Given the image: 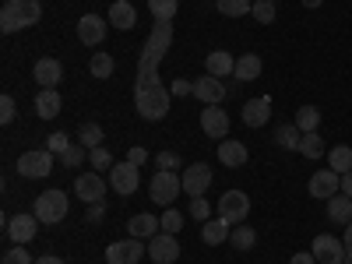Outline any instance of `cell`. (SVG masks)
I'll return each instance as SVG.
<instances>
[{"instance_id": "6da1fadb", "label": "cell", "mask_w": 352, "mask_h": 264, "mask_svg": "<svg viewBox=\"0 0 352 264\" xmlns=\"http://www.w3.org/2000/svg\"><path fill=\"white\" fill-rule=\"evenodd\" d=\"M173 43V21H155L148 43L141 50V60H138V81H134V106L141 120H162L169 113V88L162 85L159 74V60L166 56Z\"/></svg>"}, {"instance_id": "7a4b0ae2", "label": "cell", "mask_w": 352, "mask_h": 264, "mask_svg": "<svg viewBox=\"0 0 352 264\" xmlns=\"http://www.w3.org/2000/svg\"><path fill=\"white\" fill-rule=\"evenodd\" d=\"M43 18V4L39 0H8L4 11H0V28L11 36L18 28H32Z\"/></svg>"}, {"instance_id": "3957f363", "label": "cell", "mask_w": 352, "mask_h": 264, "mask_svg": "<svg viewBox=\"0 0 352 264\" xmlns=\"http://www.w3.org/2000/svg\"><path fill=\"white\" fill-rule=\"evenodd\" d=\"M67 208H71V201H67L64 190H43L32 204V215L46 226H56V222L67 219Z\"/></svg>"}, {"instance_id": "277c9868", "label": "cell", "mask_w": 352, "mask_h": 264, "mask_svg": "<svg viewBox=\"0 0 352 264\" xmlns=\"http://www.w3.org/2000/svg\"><path fill=\"white\" fill-rule=\"evenodd\" d=\"M250 215V197L243 190H226L219 197V219H226L229 226H240Z\"/></svg>"}, {"instance_id": "5b68a950", "label": "cell", "mask_w": 352, "mask_h": 264, "mask_svg": "<svg viewBox=\"0 0 352 264\" xmlns=\"http://www.w3.org/2000/svg\"><path fill=\"white\" fill-rule=\"evenodd\" d=\"M144 254H148V247L138 236H127V240H116L106 247V264H138Z\"/></svg>"}, {"instance_id": "8992f818", "label": "cell", "mask_w": 352, "mask_h": 264, "mask_svg": "<svg viewBox=\"0 0 352 264\" xmlns=\"http://www.w3.org/2000/svg\"><path fill=\"white\" fill-rule=\"evenodd\" d=\"M53 152H46V148H39V152H25L21 159H18V173L25 176V180H43V176H50V169H53Z\"/></svg>"}, {"instance_id": "52a82bcc", "label": "cell", "mask_w": 352, "mask_h": 264, "mask_svg": "<svg viewBox=\"0 0 352 264\" xmlns=\"http://www.w3.org/2000/svg\"><path fill=\"white\" fill-rule=\"evenodd\" d=\"M310 250H314L317 264H345V257H349L345 243H342L338 236H331V232H320Z\"/></svg>"}, {"instance_id": "ba28073f", "label": "cell", "mask_w": 352, "mask_h": 264, "mask_svg": "<svg viewBox=\"0 0 352 264\" xmlns=\"http://www.w3.org/2000/svg\"><path fill=\"white\" fill-rule=\"evenodd\" d=\"M180 190H184V176H176L169 169H159L155 173V180H152V201L155 204H173Z\"/></svg>"}, {"instance_id": "9c48e42d", "label": "cell", "mask_w": 352, "mask_h": 264, "mask_svg": "<svg viewBox=\"0 0 352 264\" xmlns=\"http://www.w3.org/2000/svg\"><path fill=\"white\" fill-rule=\"evenodd\" d=\"M148 257L155 261V264H173L176 257H180V243H176V236L173 232H155V236L148 240Z\"/></svg>"}, {"instance_id": "30bf717a", "label": "cell", "mask_w": 352, "mask_h": 264, "mask_svg": "<svg viewBox=\"0 0 352 264\" xmlns=\"http://www.w3.org/2000/svg\"><path fill=\"white\" fill-rule=\"evenodd\" d=\"M338 190H342V176H338L335 169H317V173L310 176V197L331 201Z\"/></svg>"}, {"instance_id": "8fae6325", "label": "cell", "mask_w": 352, "mask_h": 264, "mask_svg": "<svg viewBox=\"0 0 352 264\" xmlns=\"http://www.w3.org/2000/svg\"><path fill=\"white\" fill-rule=\"evenodd\" d=\"M212 187V166L208 162H190L184 173V190L190 197H204V190Z\"/></svg>"}, {"instance_id": "7c38bea8", "label": "cell", "mask_w": 352, "mask_h": 264, "mask_svg": "<svg viewBox=\"0 0 352 264\" xmlns=\"http://www.w3.org/2000/svg\"><path fill=\"white\" fill-rule=\"evenodd\" d=\"M201 131L208 134V138H215V141H226V134H229V113L222 106H204Z\"/></svg>"}, {"instance_id": "4fadbf2b", "label": "cell", "mask_w": 352, "mask_h": 264, "mask_svg": "<svg viewBox=\"0 0 352 264\" xmlns=\"http://www.w3.org/2000/svg\"><path fill=\"white\" fill-rule=\"evenodd\" d=\"M190 96H194V99H201L204 106H219V102L226 99V85H222V78L204 74V78H197V81H194Z\"/></svg>"}, {"instance_id": "5bb4252c", "label": "cell", "mask_w": 352, "mask_h": 264, "mask_svg": "<svg viewBox=\"0 0 352 264\" xmlns=\"http://www.w3.org/2000/svg\"><path fill=\"white\" fill-rule=\"evenodd\" d=\"M109 187L116 190V194H134L138 190V166L134 162H116L113 169H109Z\"/></svg>"}, {"instance_id": "9a60e30c", "label": "cell", "mask_w": 352, "mask_h": 264, "mask_svg": "<svg viewBox=\"0 0 352 264\" xmlns=\"http://www.w3.org/2000/svg\"><path fill=\"white\" fill-rule=\"evenodd\" d=\"M74 194H78V201L96 204V201L106 197V180H102L99 173H81V176H78V184H74Z\"/></svg>"}, {"instance_id": "2e32d148", "label": "cell", "mask_w": 352, "mask_h": 264, "mask_svg": "<svg viewBox=\"0 0 352 264\" xmlns=\"http://www.w3.org/2000/svg\"><path fill=\"white\" fill-rule=\"evenodd\" d=\"M36 229H39V219H36V215H25V212H21V215H11V219H8V236H11V243H21V247H25L28 240L36 236Z\"/></svg>"}, {"instance_id": "e0dca14e", "label": "cell", "mask_w": 352, "mask_h": 264, "mask_svg": "<svg viewBox=\"0 0 352 264\" xmlns=\"http://www.w3.org/2000/svg\"><path fill=\"white\" fill-rule=\"evenodd\" d=\"M106 21H109V18L85 14V18L78 21V39H81L85 46H99V43L106 39Z\"/></svg>"}, {"instance_id": "ac0fdd59", "label": "cell", "mask_w": 352, "mask_h": 264, "mask_svg": "<svg viewBox=\"0 0 352 264\" xmlns=\"http://www.w3.org/2000/svg\"><path fill=\"white\" fill-rule=\"evenodd\" d=\"M32 78L43 85V88H56L64 81V67H60V60L56 56H43V60H36V67H32Z\"/></svg>"}, {"instance_id": "d6986e66", "label": "cell", "mask_w": 352, "mask_h": 264, "mask_svg": "<svg viewBox=\"0 0 352 264\" xmlns=\"http://www.w3.org/2000/svg\"><path fill=\"white\" fill-rule=\"evenodd\" d=\"M272 116V99L268 96H257V99H247L243 102V124L247 127H264Z\"/></svg>"}, {"instance_id": "ffe728a7", "label": "cell", "mask_w": 352, "mask_h": 264, "mask_svg": "<svg viewBox=\"0 0 352 264\" xmlns=\"http://www.w3.org/2000/svg\"><path fill=\"white\" fill-rule=\"evenodd\" d=\"M219 162L229 166V169L243 166V162H247V144H243V141H232V138L219 141Z\"/></svg>"}, {"instance_id": "44dd1931", "label": "cell", "mask_w": 352, "mask_h": 264, "mask_svg": "<svg viewBox=\"0 0 352 264\" xmlns=\"http://www.w3.org/2000/svg\"><path fill=\"white\" fill-rule=\"evenodd\" d=\"M109 25L120 28V32H127V28L138 25V11H134L131 0H116V4L109 8Z\"/></svg>"}, {"instance_id": "7402d4cb", "label": "cell", "mask_w": 352, "mask_h": 264, "mask_svg": "<svg viewBox=\"0 0 352 264\" xmlns=\"http://www.w3.org/2000/svg\"><path fill=\"white\" fill-rule=\"evenodd\" d=\"M204 67H208L212 78H232V71H236V56L226 53V50H215V53H208Z\"/></svg>"}, {"instance_id": "603a6c76", "label": "cell", "mask_w": 352, "mask_h": 264, "mask_svg": "<svg viewBox=\"0 0 352 264\" xmlns=\"http://www.w3.org/2000/svg\"><path fill=\"white\" fill-rule=\"evenodd\" d=\"M229 232H232V226L226 219H208L201 229V240L208 247H219V243H229Z\"/></svg>"}, {"instance_id": "cb8c5ba5", "label": "cell", "mask_w": 352, "mask_h": 264, "mask_svg": "<svg viewBox=\"0 0 352 264\" xmlns=\"http://www.w3.org/2000/svg\"><path fill=\"white\" fill-rule=\"evenodd\" d=\"M60 92L56 88H43L39 99H36V113L43 116V120H53V116H60Z\"/></svg>"}, {"instance_id": "d4e9b609", "label": "cell", "mask_w": 352, "mask_h": 264, "mask_svg": "<svg viewBox=\"0 0 352 264\" xmlns=\"http://www.w3.org/2000/svg\"><path fill=\"white\" fill-rule=\"evenodd\" d=\"M261 56L257 53H243V56H236V71H232V78L236 81H257L261 78Z\"/></svg>"}, {"instance_id": "484cf974", "label": "cell", "mask_w": 352, "mask_h": 264, "mask_svg": "<svg viewBox=\"0 0 352 264\" xmlns=\"http://www.w3.org/2000/svg\"><path fill=\"white\" fill-rule=\"evenodd\" d=\"M328 219L338 222V226H349L352 222V197L349 194H335L328 201Z\"/></svg>"}, {"instance_id": "4316f807", "label": "cell", "mask_w": 352, "mask_h": 264, "mask_svg": "<svg viewBox=\"0 0 352 264\" xmlns=\"http://www.w3.org/2000/svg\"><path fill=\"white\" fill-rule=\"evenodd\" d=\"M127 229H131V236H138V240H152L162 226H159L155 215H134V219L127 222Z\"/></svg>"}, {"instance_id": "83f0119b", "label": "cell", "mask_w": 352, "mask_h": 264, "mask_svg": "<svg viewBox=\"0 0 352 264\" xmlns=\"http://www.w3.org/2000/svg\"><path fill=\"white\" fill-rule=\"evenodd\" d=\"M300 138H303V131L296 124H285L275 131V144L278 148H289V152H300Z\"/></svg>"}, {"instance_id": "f1b7e54d", "label": "cell", "mask_w": 352, "mask_h": 264, "mask_svg": "<svg viewBox=\"0 0 352 264\" xmlns=\"http://www.w3.org/2000/svg\"><path fill=\"white\" fill-rule=\"evenodd\" d=\"M229 243L236 247V250H250V247L257 243V232H254L247 222H240V226H232V232H229Z\"/></svg>"}, {"instance_id": "f546056e", "label": "cell", "mask_w": 352, "mask_h": 264, "mask_svg": "<svg viewBox=\"0 0 352 264\" xmlns=\"http://www.w3.org/2000/svg\"><path fill=\"white\" fill-rule=\"evenodd\" d=\"M296 127H300L303 134H314V131L320 127V109H317V106H300V109H296Z\"/></svg>"}, {"instance_id": "4dcf8cb0", "label": "cell", "mask_w": 352, "mask_h": 264, "mask_svg": "<svg viewBox=\"0 0 352 264\" xmlns=\"http://www.w3.org/2000/svg\"><path fill=\"white\" fill-rule=\"evenodd\" d=\"M331 166L328 169H335L338 176H345V173H352V148H349V144H338V148H331Z\"/></svg>"}, {"instance_id": "1f68e13d", "label": "cell", "mask_w": 352, "mask_h": 264, "mask_svg": "<svg viewBox=\"0 0 352 264\" xmlns=\"http://www.w3.org/2000/svg\"><path fill=\"white\" fill-rule=\"evenodd\" d=\"M300 155L320 159V155H324V138H320L317 131H314V134H303V138H300Z\"/></svg>"}, {"instance_id": "d6a6232c", "label": "cell", "mask_w": 352, "mask_h": 264, "mask_svg": "<svg viewBox=\"0 0 352 264\" xmlns=\"http://www.w3.org/2000/svg\"><path fill=\"white\" fill-rule=\"evenodd\" d=\"M148 8L155 14V21H173L180 11V0H148Z\"/></svg>"}, {"instance_id": "836d02e7", "label": "cell", "mask_w": 352, "mask_h": 264, "mask_svg": "<svg viewBox=\"0 0 352 264\" xmlns=\"http://www.w3.org/2000/svg\"><path fill=\"white\" fill-rule=\"evenodd\" d=\"M250 8H254V0H219V14L226 18H243L250 14Z\"/></svg>"}, {"instance_id": "e575fe53", "label": "cell", "mask_w": 352, "mask_h": 264, "mask_svg": "<svg viewBox=\"0 0 352 264\" xmlns=\"http://www.w3.org/2000/svg\"><path fill=\"white\" fill-rule=\"evenodd\" d=\"M78 144H85L88 152L99 148V144H102V127H99V124H85V127L78 131Z\"/></svg>"}, {"instance_id": "d590c367", "label": "cell", "mask_w": 352, "mask_h": 264, "mask_svg": "<svg viewBox=\"0 0 352 264\" xmlns=\"http://www.w3.org/2000/svg\"><path fill=\"white\" fill-rule=\"evenodd\" d=\"M81 162H88V148H85V144H71V148L60 155V166H67V169H78Z\"/></svg>"}, {"instance_id": "8d00e7d4", "label": "cell", "mask_w": 352, "mask_h": 264, "mask_svg": "<svg viewBox=\"0 0 352 264\" xmlns=\"http://www.w3.org/2000/svg\"><path fill=\"white\" fill-rule=\"evenodd\" d=\"M250 14H254L261 25H272V21H275V4H272V0H254Z\"/></svg>"}, {"instance_id": "74e56055", "label": "cell", "mask_w": 352, "mask_h": 264, "mask_svg": "<svg viewBox=\"0 0 352 264\" xmlns=\"http://www.w3.org/2000/svg\"><path fill=\"white\" fill-rule=\"evenodd\" d=\"M88 67H92V78H109L113 74V56L109 53H96Z\"/></svg>"}, {"instance_id": "f35d334b", "label": "cell", "mask_w": 352, "mask_h": 264, "mask_svg": "<svg viewBox=\"0 0 352 264\" xmlns=\"http://www.w3.org/2000/svg\"><path fill=\"white\" fill-rule=\"evenodd\" d=\"M159 226H162V232H173V236H176V232L184 229V215L176 212V208H169V212L159 219Z\"/></svg>"}, {"instance_id": "ab89813d", "label": "cell", "mask_w": 352, "mask_h": 264, "mask_svg": "<svg viewBox=\"0 0 352 264\" xmlns=\"http://www.w3.org/2000/svg\"><path fill=\"white\" fill-rule=\"evenodd\" d=\"M71 144H74V141H71L67 134H50V141H46V152H53L56 159H60V155L71 148Z\"/></svg>"}, {"instance_id": "60d3db41", "label": "cell", "mask_w": 352, "mask_h": 264, "mask_svg": "<svg viewBox=\"0 0 352 264\" xmlns=\"http://www.w3.org/2000/svg\"><path fill=\"white\" fill-rule=\"evenodd\" d=\"M0 264H36V261L28 257V250H25L21 243H14V247L4 254V261H0Z\"/></svg>"}, {"instance_id": "b9f144b4", "label": "cell", "mask_w": 352, "mask_h": 264, "mask_svg": "<svg viewBox=\"0 0 352 264\" xmlns=\"http://www.w3.org/2000/svg\"><path fill=\"white\" fill-rule=\"evenodd\" d=\"M88 162H92L99 173H102V169H113V166H109V162H113V155L102 148V144H99V148H92V152H88Z\"/></svg>"}, {"instance_id": "7bdbcfd3", "label": "cell", "mask_w": 352, "mask_h": 264, "mask_svg": "<svg viewBox=\"0 0 352 264\" xmlns=\"http://www.w3.org/2000/svg\"><path fill=\"white\" fill-rule=\"evenodd\" d=\"M14 116H18V106H14L11 96H4V99H0V124H11Z\"/></svg>"}, {"instance_id": "ee69618b", "label": "cell", "mask_w": 352, "mask_h": 264, "mask_svg": "<svg viewBox=\"0 0 352 264\" xmlns=\"http://www.w3.org/2000/svg\"><path fill=\"white\" fill-rule=\"evenodd\" d=\"M190 215H194V219H204V222H208V215H212L208 201H204V197H190Z\"/></svg>"}, {"instance_id": "f6af8a7d", "label": "cell", "mask_w": 352, "mask_h": 264, "mask_svg": "<svg viewBox=\"0 0 352 264\" xmlns=\"http://www.w3.org/2000/svg\"><path fill=\"white\" fill-rule=\"evenodd\" d=\"M155 162H159V169H169V173H173L176 166H180V155H176V152H162Z\"/></svg>"}, {"instance_id": "bcb514c9", "label": "cell", "mask_w": 352, "mask_h": 264, "mask_svg": "<svg viewBox=\"0 0 352 264\" xmlns=\"http://www.w3.org/2000/svg\"><path fill=\"white\" fill-rule=\"evenodd\" d=\"M144 159H148V152H144V148H141V144H134V148L127 152V162H134V166H141Z\"/></svg>"}, {"instance_id": "7dc6e473", "label": "cell", "mask_w": 352, "mask_h": 264, "mask_svg": "<svg viewBox=\"0 0 352 264\" xmlns=\"http://www.w3.org/2000/svg\"><path fill=\"white\" fill-rule=\"evenodd\" d=\"M102 215H106V204H102V201H96L92 208H88V222H99Z\"/></svg>"}, {"instance_id": "c3c4849f", "label": "cell", "mask_w": 352, "mask_h": 264, "mask_svg": "<svg viewBox=\"0 0 352 264\" xmlns=\"http://www.w3.org/2000/svg\"><path fill=\"white\" fill-rule=\"evenodd\" d=\"M292 264H317V257H314V250H310V254L300 250V254H292Z\"/></svg>"}, {"instance_id": "681fc988", "label": "cell", "mask_w": 352, "mask_h": 264, "mask_svg": "<svg viewBox=\"0 0 352 264\" xmlns=\"http://www.w3.org/2000/svg\"><path fill=\"white\" fill-rule=\"evenodd\" d=\"M190 88H194L190 81H176V85H173V92H176V96H184V92H190Z\"/></svg>"}, {"instance_id": "f907efd6", "label": "cell", "mask_w": 352, "mask_h": 264, "mask_svg": "<svg viewBox=\"0 0 352 264\" xmlns=\"http://www.w3.org/2000/svg\"><path fill=\"white\" fill-rule=\"evenodd\" d=\"M342 194H349V197H352V173H345V176H342Z\"/></svg>"}, {"instance_id": "816d5d0a", "label": "cell", "mask_w": 352, "mask_h": 264, "mask_svg": "<svg viewBox=\"0 0 352 264\" xmlns=\"http://www.w3.org/2000/svg\"><path fill=\"white\" fill-rule=\"evenodd\" d=\"M342 243H345V250H349V254H352V222H349V226H345V236H342Z\"/></svg>"}, {"instance_id": "f5cc1de1", "label": "cell", "mask_w": 352, "mask_h": 264, "mask_svg": "<svg viewBox=\"0 0 352 264\" xmlns=\"http://www.w3.org/2000/svg\"><path fill=\"white\" fill-rule=\"evenodd\" d=\"M36 264H64V261H60V257H53V254H46V257H39Z\"/></svg>"}, {"instance_id": "db71d44e", "label": "cell", "mask_w": 352, "mask_h": 264, "mask_svg": "<svg viewBox=\"0 0 352 264\" xmlns=\"http://www.w3.org/2000/svg\"><path fill=\"white\" fill-rule=\"evenodd\" d=\"M324 0H303V8H320Z\"/></svg>"}, {"instance_id": "11a10c76", "label": "cell", "mask_w": 352, "mask_h": 264, "mask_svg": "<svg viewBox=\"0 0 352 264\" xmlns=\"http://www.w3.org/2000/svg\"><path fill=\"white\" fill-rule=\"evenodd\" d=\"M345 264H352V254H349V257H345Z\"/></svg>"}, {"instance_id": "9f6ffc18", "label": "cell", "mask_w": 352, "mask_h": 264, "mask_svg": "<svg viewBox=\"0 0 352 264\" xmlns=\"http://www.w3.org/2000/svg\"><path fill=\"white\" fill-rule=\"evenodd\" d=\"M272 4H278V0H272Z\"/></svg>"}]
</instances>
